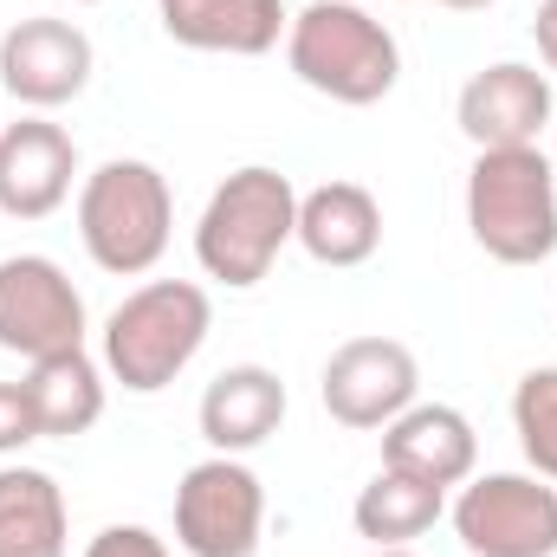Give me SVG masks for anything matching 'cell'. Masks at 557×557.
I'll return each mask as SVG.
<instances>
[{
  "label": "cell",
  "instance_id": "12",
  "mask_svg": "<svg viewBox=\"0 0 557 557\" xmlns=\"http://www.w3.org/2000/svg\"><path fill=\"white\" fill-rule=\"evenodd\" d=\"M78 182V143L46 117H20L0 131V214L7 221H46L72 201Z\"/></svg>",
  "mask_w": 557,
  "mask_h": 557
},
{
  "label": "cell",
  "instance_id": "27",
  "mask_svg": "<svg viewBox=\"0 0 557 557\" xmlns=\"http://www.w3.org/2000/svg\"><path fill=\"white\" fill-rule=\"evenodd\" d=\"M552 162H557V149H552Z\"/></svg>",
  "mask_w": 557,
  "mask_h": 557
},
{
  "label": "cell",
  "instance_id": "17",
  "mask_svg": "<svg viewBox=\"0 0 557 557\" xmlns=\"http://www.w3.org/2000/svg\"><path fill=\"white\" fill-rule=\"evenodd\" d=\"M20 389H26V403H33L39 441H72V434L98 428V416H104V370H98L85 350L39 357Z\"/></svg>",
  "mask_w": 557,
  "mask_h": 557
},
{
  "label": "cell",
  "instance_id": "21",
  "mask_svg": "<svg viewBox=\"0 0 557 557\" xmlns=\"http://www.w3.org/2000/svg\"><path fill=\"white\" fill-rule=\"evenodd\" d=\"M26 441H39V421L20 383H0V454H20Z\"/></svg>",
  "mask_w": 557,
  "mask_h": 557
},
{
  "label": "cell",
  "instance_id": "10",
  "mask_svg": "<svg viewBox=\"0 0 557 557\" xmlns=\"http://www.w3.org/2000/svg\"><path fill=\"white\" fill-rule=\"evenodd\" d=\"M91 85V39L72 20H20L0 33V91L26 111H59Z\"/></svg>",
  "mask_w": 557,
  "mask_h": 557
},
{
  "label": "cell",
  "instance_id": "24",
  "mask_svg": "<svg viewBox=\"0 0 557 557\" xmlns=\"http://www.w3.org/2000/svg\"><path fill=\"white\" fill-rule=\"evenodd\" d=\"M434 7H454V13H480V7H493V0H434Z\"/></svg>",
  "mask_w": 557,
  "mask_h": 557
},
{
  "label": "cell",
  "instance_id": "5",
  "mask_svg": "<svg viewBox=\"0 0 557 557\" xmlns=\"http://www.w3.org/2000/svg\"><path fill=\"white\" fill-rule=\"evenodd\" d=\"M169 234H175V195H169V175L156 162L117 156V162L85 175V188H78V240H85L98 273H117V278L149 273L169 253Z\"/></svg>",
  "mask_w": 557,
  "mask_h": 557
},
{
  "label": "cell",
  "instance_id": "15",
  "mask_svg": "<svg viewBox=\"0 0 557 557\" xmlns=\"http://www.w3.org/2000/svg\"><path fill=\"white\" fill-rule=\"evenodd\" d=\"M285 421V383L267 363H234L201 389V441L214 454H253Z\"/></svg>",
  "mask_w": 557,
  "mask_h": 557
},
{
  "label": "cell",
  "instance_id": "14",
  "mask_svg": "<svg viewBox=\"0 0 557 557\" xmlns=\"http://www.w3.org/2000/svg\"><path fill=\"white\" fill-rule=\"evenodd\" d=\"M162 33L188 52H227V59H260L273 52L285 20V0H156Z\"/></svg>",
  "mask_w": 557,
  "mask_h": 557
},
{
  "label": "cell",
  "instance_id": "11",
  "mask_svg": "<svg viewBox=\"0 0 557 557\" xmlns=\"http://www.w3.org/2000/svg\"><path fill=\"white\" fill-rule=\"evenodd\" d=\"M454 117H460L473 149H532L552 124V85H545L539 65L499 59V65H486L460 85Z\"/></svg>",
  "mask_w": 557,
  "mask_h": 557
},
{
  "label": "cell",
  "instance_id": "2",
  "mask_svg": "<svg viewBox=\"0 0 557 557\" xmlns=\"http://www.w3.org/2000/svg\"><path fill=\"white\" fill-rule=\"evenodd\" d=\"M285 240H298V188L267 162H247L208 195L195 227V260L208 278L247 292L273 273Z\"/></svg>",
  "mask_w": 557,
  "mask_h": 557
},
{
  "label": "cell",
  "instance_id": "19",
  "mask_svg": "<svg viewBox=\"0 0 557 557\" xmlns=\"http://www.w3.org/2000/svg\"><path fill=\"white\" fill-rule=\"evenodd\" d=\"M441 512H447V493L428 486V480H416V473H396V467H383V473L357 493V506H350L357 532H363L376 552H403V545H416Z\"/></svg>",
  "mask_w": 557,
  "mask_h": 557
},
{
  "label": "cell",
  "instance_id": "9",
  "mask_svg": "<svg viewBox=\"0 0 557 557\" xmlns=\"http://www.w3.org/2000/svg\"><path fill=\"white\" fill-rule=\"evenodd\" d=\"M421 370L416 350L396 337H350L324 363V409L337 428H389L403 409H416Z\"/></svg>",
  "mask_w": 557,
  "mask_h": 557
},
{
  "label": "cell",
  "instance_id": "20",
  "mask_svg": "<svg viewBox=\"0 0 557 557\" xmlns=\"http://www.w3.org/2000/svg\"><path fill=\"white\" fill-rule=\"evenodd\" d=\"M512 428H519V447H525L532 473L557 480V363L519 376V389H512Z\"/></svg>",
  "mask_w": 557,
  "mask_h": 557
},
{
  "label": "cell",
  "instance_id": "26",
  "mask_svg": "<svg viewBox=\"0 0 557 557\" xmlns=\"http://www.w3.org/2000/svg\"><path fill=\"white\" fill-rule=\"evenodd\" d=\"M72 7H98V0H72Z\"/></svg>",
  "mask_w": 557,
  "mask_h": 557
},
{
  "label": "cell",
  "instance_id": "6",
  "mask_svg": "<svg viewBox=\"0 0 557 557\" xmlns=\"http://www.w3.org/2000/svg\"><path fill=\"white\" fill-rule=\"evenodd\" d=\"M267 532V486L240 454H214L175 486V545L188 557H253Z\"/></svg>",
  "mask_w": 557,
  "mask_h": 557
},
{
  "label": "cell",
  "instance_id": "8",
  "mask_svg": "<svg viewBox=\"0 0 557 557\" xmlns=\"http://www.w3.org/2000/svg\"><path fill=\"white\" fill-rule=\"evenodd\" d=\"M0 350L39 363L59 350H85V298L46 253L0 260Z\"/></svg>",
  "mask_w": 557,
  "mask_h": 557
},
{
  "label": "cell",
  "instance_id": "25",
  "mask_svg": "<svg viewBox=\"0 0 557 557\" xmlns=\"http://www.w3.org/2000/svg\"><path fill=\"white\" fill-rule=\"evenodd\" d=\"M370 557H409V552H370Z\"/></svg>",
  "mask_w": 557,
  "mask_h": 557
},
{
  "label": "cell",
  "instance_id": "22",
  "mask_svg": "<svg viewBox=\"0 0 557 557\" xmlns=\"http://www.w3.org/2000/svg\"><path fill=\"white\" fill-rule=\"evenodd\" d=\"M85 557H169V545H162L149 525H104V532L85 545Z\"/></svg>",
  "mask_w": 557,
  "mask_h": 557
},
{
  "label": "cell",
  "instance_id": "4",
  "mask_svg": "<svg viewBox=\"0 0 557 557\" xmlns=\"http://www.w3.org/2000/svg\"><path fill=\"white\" fill-rule=\"evenodd\" d=\"M208 331H214V305L195 278H149L104 318V370L131 396H156L195 363Z\"/></svg>",
  "mask_w": 557,
  "mask_h": 557
},
{
  "label": "cell",
  "instance_id": "7",
  "mask_svg": "<svg viewBox=\"0 0 557 557\" xmlns=\"http://www.w3.org/2000/svg\"><path fill=\"white\" fill-rule=\"evenodd\" d=\"M454 532L473 557H557V486L539 473H480L454 499Z\"/></svg>",
  "mask_w": 557,
  "mask_h": 557
},
{
  "label": "cell",
  "instance_id": "18",
  "mask_svg": "<svg viewBox=\"0 0 557 557\" xmlns=\"http://www.w3.org/2000/svg\"><path fill=\"white\" fill-rule=\"evenodd\" d=\"M65 493L46 467H0V557H65Z\"/></svg>",
  "mask_w": 557,
  "mask_h": 557
},
{
  "label": "cell",
  "instance_id": "3",
  "mask_svg": "<svg viewBox=\"0 0 557 557\" xmlns=\"http://www.w3.org/2000/svg\"><path fill=\"white\" fill-rule=\"evenodd\" d=\"M467 227L499 267H539L557 253V162L532 149H480L467 175Z\"/></svg>",
  "mask_w": 557,
  "mask_h": 557
},
{
  "label": "cell",
  "instance_id": "1",
  "mask_svg": "<svg viewBox=\"0 0 557 557\" xmlns=\"http://www.w3.org/2000/svg\"><path fill=\"white\" fill-rule=\"evenodd\" d=\"M285 65L318 98L363 111V104H383L396 91L403 46L363 0H311L285 26Z\"/></svg>",
  "mask_w": 557,
  "mask_h": 557
},
{
  "label": "cell",
  "instance_id": "16",
  "mask_svg": "<svg viewBox=\"0 0 557 557\" xmlns=\"http://www.w3.org/2000/svg\"><path fill=\"white\" fill-rule=\"evenodd\" d=\"M298 247L318 267H363L383 247V208L363 182H324L298 195Z\"/></svg>",
  "mask_w": 557,
  "mask_h": 557
},
{
  "label": "cell",
  "instance_id": "23",
  "mask_svg": "<svg viewBox=\"0 0 557 557\" xmlns=\"http://www.w3.org/2000/svg\"><path fill=\"white\" fill-rule=\"evenodd\" d=\"M532 39H539V59L557 72V0H539V20H532Z\"/></svg>",
  "mask_w": 557,
  "mask_h": 557
},
{
  "label": "cell",
  "instance_id": "13",
  "mask_svg": "<svg viewBox=\"0 0 557 557\" xmlns=\"http://www.w3.org/2000/svg\"><path fill=\"white\" fill-rule=\"evenodd\" d=\"M383 467L416 473V480L447 493V486L473 480L480 434H473V421L460 416V409H447V403H416V409H403L383 428Z\"/></svg>",
  "mask_w": 557,
  "mask_h": 557
}]
</instances>
